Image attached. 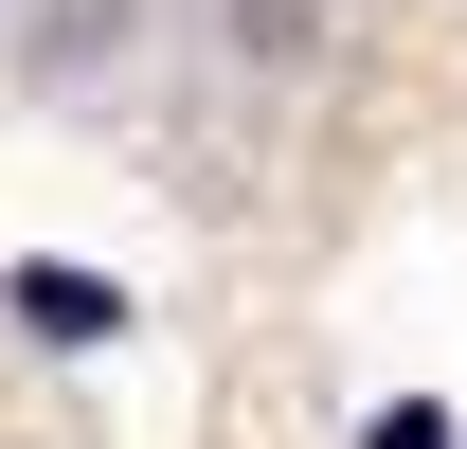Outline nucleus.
I'll return each mask as SVG.
<instances>
[{"mask_svg":"<svg viewBox=\"0 0 467 449\" xmlns=\"http://www.w3.org/2000/svg\"><path fill=\"white\" fill-rule=\"evenodd\" d=\"M0 306H18L36 341H126V287L109 270H0Z\"/></svg>","mask_w":467,"mask_h":449,"instance_id":"f257e3e1","label":"nucleus"},{"mask_svg":"<svg viewBox=\"0 0 467 449\" xmlns=\"http://www.w3.org/2000/svg\"><path fill=\"white\" fill-rule=\"evenodd\" d=\"M234 55H252V72H306V55H324V0H234Z\"/></svg>","mask_w":467,"mask_h":449,"instance_id":"f03ea898","label":"nucleus"},{"mask_svg":"<svg viewBox=\"0 0 467 449\" xmlns=\"http://www.w3.org/2000/svg\"><path fill=\"white\" fill-rule=\"evenodd\" d=\"M359 449H467V432H450V413H431V395H396V413H378V432H359Z\"/></svg>","mask_w":467,"mask_h":449,"instance_id":"7ed1b4c3","label":"nucleus"}]
</instances>
